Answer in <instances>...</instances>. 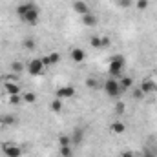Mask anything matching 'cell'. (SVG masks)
Returning <instances> with one entry per match:
<instances>
[{"label":"cell","mask_w":157,"mask_h":157,"mask_svg":"<svg viewBox=\"0 0 157 157\" xmlns=\"http://www.w3.org/2000/svg\"><path fill=\"white\" fill-rule=\"evenodd\" d=\"M124 64H126V59L122 55H113L108 62V71L112 77H119L122 75V70H124Z\"/></svg>","instance_id":"obj_1"},{"label":"cell","mask_w":157,"mask_h":157,"mask_svg":"<svg viewBox=\"0 0 157 157\" xmlns=\"http://www.w3.org/2000/svg\"><path fill=\"white\" fill-rule=\"evenodd\" d=\"M104 91H106V95L108 97H119L121 93H122V88H121V84H119L117 78H106V82H104Z\"/></svg>","instance_id":"obj_2"},{"label":"cell","mask_w":157,"mask_h":157,"mask_svg":"<svg viewBox=\"0 0 157 157\" xmlns=\"http://www.w3.org/2000/svg\"><path fill=\"white\" fill-rule=\"evenodd\" d=\"M39 18H40V11L35 4H33V6L28 9V13L22 17V20H24L28 26H37V24H39Z\"/></svg>","instance_id":"obj_3"},{"label":"cell","mask_w":157,"mask_h":157,"mask_svg":"<svg viewBox=\"0 0 157 157\" xmlns=\"http://www.w3.org/2000/svg\"><path fill=\"white\" fill-rule=\"evenodd\" d=\"M26 68H28V73H29V75H33V77L42 75V73H44V70H46V66L42 64V60H40V59H33V60H29Z\"/></svg>","instance_id":"obj_4"},{"label":"cell","mask_w":157,"mask_h":157,"mask_svg":"<svg viewBox=\"0 0 157 157\" xmlns=\"http://www.w3.org/2000/svg\"><path fill=\"white\" fill-rule=\"evenodd\" d=\"M2 152H4V155L6 157H22V148L18 146V144H13V143H7V144H4L2 146Z\"/></svg>","instance_id":"obj_5"},{"label":"cell","mask_w":157,"mask_h":157,"mask_svg":"<svg viewBox=\"0 0 157 157\" xmlns=\"http://www.w3.org/2000/svg\"><path fill=\"white\" fill-rule=\"evenodd\" d=\"M73 95H75V88H73V86H60V88L55 91V97H57V99H62V101L71 99Z\"/></svg>","instance_id":"obj_6"},{"label":"cell","mask_w":157,"mask_h":157,"mask_svg":"<svg viewBox=\"0 0 157 157\" xmlns=\"http://www.w3.org/2000/svg\"><path fill=\"white\" fill-rule=\"evenodd\" d=\"M40 60H42V64H44L46 68H49V66H57V64L60 62V55H59L57 51H51V53L44 55Z\"/></svg>","instance_id":"obj_7"},{"label":"cell","mask_w":157,"mask_h":157,"mask_svg":"<svg viewBox=\"0 0 157 157\" xmlns=\"http://www.w3.org/2000/svg\"><path fill=\"white\" fill-rule=\"evenodd\" d=\"M4 91H6V95H20L22 91H20V84L18 82H11V80H4Z\"/></svg>","instance_id":"obj_8"},{"label":"cell","mask_w":157,"mask_h":157,"mask_svg":"<svg viewBox=\"0 0 157 157\" xmlns=\"http://www.w3.org/2000/svg\"><path fill=\"white\" fill-rule=\"evenodd\" d=\"M155 90H157V84L152 80V78H144V80H143V84H141V91H143L144 95L154 93Z\"/></svg>","instance_id":"obj_9"},{"label":"cell","mask_w":157,"mask_h":157,"mask_svg":"<svg viewBox=\"0 0 157 157\" xmlns=\"http://www.w3.org/2000/svg\"><path fill=\"white\" fill-rule=\"evenodd\" d=\"M70 57H71V60H73L75 64H82L84 59H86V53H84V49H80V48H73L71 53H70Z\"/></svg>","instance_id":"obj_10"},{"label":"cell","mask_w":157,"mask_h":157,"mask_svg":"<svg viewBox=\"0 0 157 157\" xmlns=\"http://www.w3.org/2000/svg\"><path fill=\"white\" fill-rule=\"evenodd\" d=\"M73 11L78 13L80 17H84L86 13H90V7H88L86 2H82V0H75V2H73Z\"/></svg>","instance_id":"obj_11"},{"label":"cell","mask_w":157,"mask_h":157,"mask_svg":"<svg viewBox=\"0 0 157 157\" xmlns=\"http://www.w3.org/2000/svg\"><path fill=\"white\" fill-rule=\"evenodd\" d=\"M110 132H112L113 135H121V133L126 132V124H124L122 121H113V122L110 124Z\"/></svg>","instance_id":"obj_12"},{"label":"cell","mask_w":157,"mask_h":157,"mask_svg":"<svg viewBox=\"0 0 157 157\" xmlns=\"http://www.w3.org/2000/svg\"><path fill=\"white\" fill-rule=\"evenodd\" d=\"M82 24H84L86 28H93V26L97 24V17H95L93 13H86V15L82 17Z\"/></svg>","instance_id":"obj_13"},{"label":"cell","mask_w":157,"mask_h":157,"mask_svg":"<svg viewBox=\"0 0 157 157\" xmlns=\"http://www.w3.org/2000/svg\"><path fill=\"white\" fill-rule=\"evenodd\" d=\"M33 4H35V2H22V4H18V6H17V15L22 18V17L28 13V9H29Z\"/></svg>","instance_id":"obj_14"},{"label":"cell","mask_w":157,"mask_h":157,"mask_svg":"<svg viewBox=\"0 0 157 157\" xmlns=\"http://www.w3.org/2000/svg\"><path fill=\"white\" fill-rule=\"evenodd\" d=\"M22 101H24L26 104H35V102H37V93H33V91H24V93H22Z\"/></svg>","instance_id":"obj_15"},{"label":"cell","mask_w":157,"mask_h":157,"mask_svg":"<svg viewBox=\"0 0 157 157\" xmlns=\"http://www.w3.org/2000/svg\"><path fill=\"white\" fill-rule=\"evenodd\" d=\"M49 108H51V112H55V113H59V112H62V108H64V101L62 99H57L55 97V101L49 104Z\"/></svg>","instance_id":"obj_16"},{"label":"cell","mask_w":157,"mask_h":157,"mask_svg":"<svg viewBox=\"0 0 157 157\" xmlns=\"http://www.w3.org/2000/svg\"><path fill=\"white\" fill-rule=\"evenodd\" d=\"M119 84H121V88H122V91H124V90H130V88L133 86V80H132V77H122L119 80Z\"/></svg>","instance_id":"obj_17"},{"label":"cell","mask_w":157,"mask_h":157,"mask_svg":"<svg viewBox=\"0 0 157 157\" xmlns=\"http://www.w3.org/2000/svg\"><path fill=\"white\" fill-rule=\"evenodd\" d=\"M11 70H13V73H22L26 70V66L20 60H15V62H11Z\"/></svg>","instance_id":"obj_18"},{"label":"cell","mask_w":157,"mask_h":157,"mask_svg":"<svg viewBox=\"0 0 157 157\" xmlns=\"http://www.w3.org/2000/svg\"><path fill=\"white\" fill-rule=\"evenodd\" d=\"M90 46H91L93 49H101V35H93V37L90 39Z\"/></svg>","instance_id":"obj_19"},{"label":"cell","mask_w":157,"mask_h":157,"mask_svg":"<svg viewBox=\"0 0 157 157\" xmlns=\"http://www.w3.org/2000/svg\"><path fill=\"white\" fill-rule=\"evenodd\" d=\"M17 122V117L15 115H4L2 117V124H6V126H13Z\"/></svg>","instance_id":"obj_20"},{"label":"cell","mask_w":157,"mask_h":157,"mask_svg":"<svg viewBox=\"0 0 157 157\" xmlns=\"http://www.w3.org/2000/svg\"><path fill=\"white\" fill-rule=\"evenodd\" d=\"M148 4H150L148 0H137V2H135V7H137L139 11H144V9L148 7Z\"/></svg>","instance_id":"obj_21"},{"label":"cell","mask_w":157,"mask_h":157,"mask_svg":"<svg viewBox=\"0 0 157 157\" xmlns=\"http://www.w3.org/2000/svg\"><path fill=\"white\" fill-rule=\"evenodd\" d=\"M35 46H37L35 39H26L24 40V48H26V49H35Z\"/></svg>","instance_id":"obj_22"},{"label":"cell","mask_w":157,"mask_h":157,"mask_svg":"<svg viewBox=\"0 0 157 157\" xmlns=\"http://www.w3.org/2000/svg\"><path fill=\"white\" fill-rule=\"evenodd\" d=\"M68 155H71L70 146H60V157H68Z\"/></svg>","instance_id":"obj_23"},{"label":"cell","mask_w":157,"mask_h":157,"mask_svg":"<svg viewBox=\"0 0 157 157\" xmlns=\"http://www.w3.org/2000/svg\"><path fill=\"white\" fill-rule=\"evenodd\" d=\"M110 44H112L110 37H101V49H102V48H108Z\"/></svg>","instance_id":"obj_24"},{"label":"cell","mask_w":157,"mask_h":157,"mask_svg":"<svg viewBox=\"0 0 157 157\" xmlns=\"http://www.w3.org/2000/svg\"><path fill=\"white\" fill-rule=\"evenodd\" d=\"M20 101H22V93H20V95H11V97H9V102H11V104H18Z\"/></svg>","instance_id":"obj_25"},{"label":"cell","mask_w":157,"mask_h":157,"mask_svg":"<svg viewBox=\"0 0 157 157\" xmlns=\"http://www.w3.org/2000/svg\"><path fill=\"white\" fill-rule=\"evenodd\" d=\"M119 6L124 7V9H126V7H132V6H133V0H119Z\"/></svg>","instance_id":"obj_26"},{"label":"cell","mask_w":157,"mask_h":157,"mask_svg":"<svg viewBox=\"0 0 157 157\" xmlns=\"http://www.w3.org/2000/svg\"><path fill=\"white\" fill-rule=\"evenodd\" d=\"M4 80H11V82H17L18 80V73H9V75H6Z\"/></svg>","instance_id":"obj_27"},{"label":"cell","mask_w":157,"mask_h":157,"mask_svg":"<svg viewBox=\"0 0 157 157\" xmlns=\"http://www.w3.org/2000/svg\"><path fill=\"white\" fill-rule=\"evenodd\" d=\"M59 143H60V146H70V137H66V135H62V137L59 139Z\"/></svg>","instance_id":"obj_28"},{"label":"cell","mask_w":157,"mask_h":157,"mask_svg":"<svg viewBox=\"0 0 157 157\" xmlns=\"http://www.w3.org/2000/svg\"><path fill=\"white\" fill-rule=\"evenodd\" d=\"M124 108H126V106H124V102H121V101L115 104V112H117V113H124Z\"/></svg>","instance_id":"obj_29"},{"label":"cell","mask_w":157,"mask_h":157,"mask_svg":"<svg viewBox=\"0 0 157 157\" xmlns=\"http://www.w3.org/2000/svg\"><path fill=\"white\" fill-rule=\"evenodd\" d=\"M132 95H133V99H143V97H144V93L141 91V88H139V90H135Z\"/></svg>","instance_id":"obj_30"},{"label":"cell","mask_w":157,"mask_h":157,"mask_svg":"<svg viewBox=\"0 0 157 157\" xmlns=\"http://www.w3.org/2000/svg\"><path fill=\"white\" fill-rule=\"evenodd\" d=\"M86 86H88V88H97L95 78H88V80H86Z\"/></svg>","instance_id":"obj_31"},{"label":"cell","mask_w":157,"mask_h":157,"mask_svg":"<svg viewBox=\"0 0 157 157\" xmlns=\"http://www.w3.org/2000/svg\"><path fill=\"white\" fill-rule=\"evenodd\" d=\"M143 157H157V155L152 152V150H144V152H143Z\"/></svg>","instance_id":"obj_32"},{"label":"cell","mask_w":157,"mask_h":157,"mask_svg":"<svg viewBox=\"0 0 157 157\" xmlns=\"http://www.w3.org/2000/svg\"><path fill=\"white\" fill-rule=\"evenodd\" d=\"M121 157H135V154H133V152H130V150H126V152H122V154H121Z\"/></svg>","instance_id":"obj_33"},{"label":"cell","mask_w":157,"mask_h":157,"mask_svg":"<svg viewBox=\"0 0 157 157\" xmlns=\"http://www.w3.org/2000/svg\"><path fill=\"white\" fill-rule=\"evenodd\" d=\"M80 139H82V133H80V132H78V133H75V141H77V143H78Z\"/></svg>","instance_id":"obj_34"},{"label":"cell","mask_w":157,"mask_h":157,"mask_svg":"<svg viewBox=\"0 0 157 157\" xmlns=\"http://www.w3.org/2000/svg\"><path fill=\"white\" fill-rule=\"evenodd\" d=\"M0 126H2V117H0Z\"/></svg>","instance_id":"obj_35"},{"label":"cell","mask_w":157,"mask_h":157,"mask_svg":"<svg viewBox=\"0 0 157 157\" xmlns=\"http://www.w3.org/2000/svg\"><path fill=\"white\" fill-rule=\"evenodd\" d=\"M68 157H71V155H68Z\"/></svg>","instance_id":"obj_36"}]
</instances>
